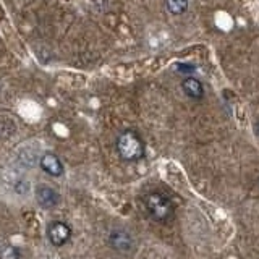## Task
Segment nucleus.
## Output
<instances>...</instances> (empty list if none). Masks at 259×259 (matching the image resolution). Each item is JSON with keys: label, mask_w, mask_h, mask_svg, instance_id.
<instances>
[{"label": "nucleus", "mask_w": 259, "mask_h": 259, "mask_svg": "<svg viewBox=\"0 0 259 259\" xmlns=\"http://www.w3.org/2000/svg\"><path fill=\"white\" fill-rule=\"evenodd\" d=\"M257 185H259V177H257Z\"/></svg>", "instance_id": "f8f14e48"}, {"label": "nucleus", "mask_w": 259, "mask_h": 259, "mask_svg": "<svg viewBox=\"0 0 259 259\" xmlns=\"http://www.w3.org/2000/svg\"><path fill=\"white\" fill-rule=\"evenodd\" d=\"M2 259H20V251L13 246H7L2 251Z\"/></svg>", "instance_id": "1a4fd4ad"}, {"label": "nucleus", "mask_w": 259, "mask_h": 259, "mask_svg": "<svg viewBox=\"0 0 259 259\" xmlns=\"http://www.w3.org/2000/svg\"><path fill=\"white\" fill-rule=\"evenodd\" d=\"M40 168L44 170L46 174H49L51 177H62L65 168H63V164L62 160L55 156L52 152H46L42 157H40Z\"/></svg>", "instance_id": "423d86ee"}, {"label": "nucleus", "mask_w": 259, "mask_h": 259, "mask_svg": "<svg viewBox=\"0 0 259 259\" xmlns=\"http://www.w3.org/2000/svg\"><path fill=\"white\" fill-rule=\"evenodd\" d=\"M47 238L54 246H63L71 238V229L62 221H54L47 225Z\"/></svg>", "instance_id": "7ed1b4c3"}, {"label": "nucleus", "mask_w": 259, "mask_h": 259, "mask_svg": "<svg viewBox=\"0 0 259 259\" xmlns=\"http://www.w3.org/2000/svg\"><path fill=\"white\" fill-rule=\"evenodd\" d=\"M36 199H37V204L40 207L51 209V207H55L57 204H59L60 196L54 188H51V186L40 185V186H37V190H36Z\"/></svg>", "instance_id": "39448f33"}, {"label": "nucleus", "mask_w": 259, "mask_h": 259, "mask_svg": "<svg viewBox=\"0 0 259 259\" xmlns=\"http://www.w3.org/2000/svg\"><path fill=\"white\" fill-rule=\"evenodd\" d=\"M165 8L170 15H183L188 10V0H165Z\"/></svg>", "instance_id": "6e6552de"}, {"label": "nucleus", "mask_w": 259, "mask_h": 259, "mask_svg": "<svg viewBox=\"0 0 259 259\" xmlns=\"http://www.w3.org/2000/svg\"><path fill=\"white\" fill-rule=\"evenodd\" d=\"M254 133H256V136L259 138V120L254 123Z\"/></svg>", "instance_id": "9b49d317"}, {"label": "nucleus", "mask_w": 259, "mask_h": 259, "mask_svg": "<svg viewBox=\"0 0 259 259\" xmlns=\"http://www.w3.org/2000/svg\"><path fill=\"white\" fill-rule=\"evenodd\" d=\"M143 204L148 215L154 222L159 224H167L175 214V206L172 199L159 190H152L146 193L143 196Z\"/></svg>", "instance_id": "f257e3e1"}, {"label": "nucleus", "mask_w": 259, "mask_h": 259, "mask_svg": "<svg viewBox=\"0 0 259 259\" xmlns=\"http://www.w3.org/2000/svg\"><path fill=\"white\" fill-rule=\"evenodd\" d=\"M117 152L121 160L138 162L146 156V144L138 132L125 130L117 138Z\"/></svg>", "instance_id": "f03ea898"}, {"label": "nucleus", "mask_w": 259, "mask_h": 259, "mask_svg": "<svg viewBox=\"0 0 259 259\" xmlns=\"http://www.w3.org/2000/svg\"><path fill=\"white\" fill-rule=\"evenodd\" d=\"M177 67H178V71H182V73H193L194 71V67L193 65H188V63H178Z\"/></svg>", "instance_id": "9d476101"}, {"label": "nucleus", "mask_w": 259, "mask_h": 259, "mask_svg": "<svg viewBox=\"0 0 259 259\" xmlns=\"http://www.w3.org/2000/svg\"><path fill=\"white\" fill-rule=\"evenodd\" d=\"M109 245L121 254H130L135 249V240L128 232L117 229L112 230L109 235Z\"/></svg>", "instance_id": "20e7f679"}, {"label": "nucleus", "mask_w": 259, "mask_h": 259, "mask_svg": "<svg viewBox=\"0 0 259 259\" xmlns=\"http://www.w3.org/2000/svg\"><path fill=\"white\" fill-rule=\"evenodd\" d=\"M182 89L190 99L201 101L202 97H204V86H202V83L196 78H185L182 83Z\"/></svg>", "instance_id": "0eeeda50"}]
</instances>
